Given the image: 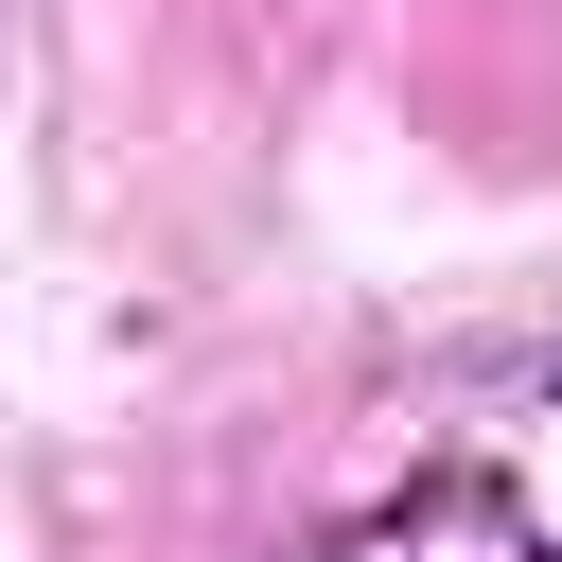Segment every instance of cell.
<instances>
[{"mask_svg":"<svg viewBox=\"0 0 562 562\" xmlns=\"http://www.w3.org/2000/svg\"><path fill=\"white\" fill-rule=\"evenodd\" d=\"M316 562H562V544H544V509H527L509 474H404V492L351 509Z\"/></svg>","mask_w":562,"mask_h":562,"instance_id":"cell-1","label":"cell"}]
</instances>
